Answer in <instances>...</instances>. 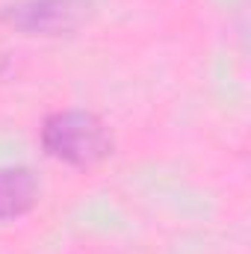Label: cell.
<instances>
[{
  "label": "cell",
  "mask_w": 251,
  "mask_h": 254,
  "mask_svg": "<svg viewBox=\"0 0 251 254\" xmlns=\"http://www.w3.org/2000/svg\"><path fill=\"white\" fill-rule=\"evenodd\" d=\"M92 12L89 0H21L0 12V18L27 36L74 33Z\"/></svg>",
  "instance_id": "7a4b0ae2"
},
{
  "label": "cell",
  "mask_w": 251,
  "mask_h": 254,
  "mask_svg": "<svg viewBox=\"0 0 251 254\" xmlns=\"http://www.w3.org/2000/svg\"><path fill=\"white\" fill-rule=\"evenodd\" d=\"M42 145L51 157L68 166H95L113 151L110 130L86 110H65L51 116L42 127Z\"/></svg>",
  "instance_id": "6da1fadb"
},
{
  "label": "cell",
  "mask_w": 251,
  "mask_h": 254,
  "mask_svg": "<svg viewBox=\"0 0 251 254\" xmlns=\"http://www.w3.org/2000/svg\"><path fill=\"white\" fill-rule=\"evenodd\" d=\"M39 201V181L24 166L0 169V219L24 216Z\"/></svg>",
  "instance_id": "3957f363"
}]
</instances>
